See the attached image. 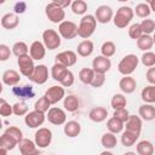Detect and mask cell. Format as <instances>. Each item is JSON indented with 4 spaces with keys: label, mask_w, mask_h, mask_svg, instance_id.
Listing matches in <instances>:
<instances>
[{
    "label": "cell",
    "mask_w": 155,
    "mask_h": 155,
    "mask_svg": "<svg viewBox=\"0 0 155 155\" xmlns=\"http://www.w3.org/2000/svg\"><path fill=\"white\" fill-rule=\"evenodd\" d=\"M45 46V48L53 51L56 48H58L61 46L62 42V38L59 36L58 31L54 29H45L42 31V41H41Z\"/></svg>",
    "instance_id": "cell-5"
},
{
    "label": "cell",
    "mask_w": 155,
    "mask_h": 155,
    "mask_svg": "<svg viewBox=\"0 0 155 155\" xmlns=\"http://www.w3.org/2000/svg\"><path fill=\"white\" fill-rule=\"evenodd\" d=\"M50 108H51V103L47 101V98H46L45 96H41V97L34 103V110H36V111H39V113H42V114L47 113Z\"/></svg>",
    "instance_id": "cell-40"
},
{
    "label": "cell",
    "mask_w": 155,
    "mask_h": 155,
    "mask_svg": "<svg viewBox=\"0 0 155 155\" xmlns=\"http://www.w3.org/2000/svg\"><path fill=\"white\" fill-rule=\"evenodd\" d=\"M25 10H27V4L24 1H17L13 6V13H16L17 16L24 13Z\"/></svg>",
    "instance_id": "cell-52"
},
{
    "label": "cell",
    "mask_w": 155,
    "mask_h": 155,
    "mask_svg": "<svg viewBox=\"0 0 155 155\" xmlns=\"http://www.w3.org/2000/svg\"><path fill=\"white\" fill-rule=\"evenodd\" d=\"M139 136H140L139 133H134V132L125 130V131H122V134H121V143H122L124 147L130 148V147L136 144V142L138 140Z\"/></svg>",
    "instance_id": "cell-32"
},
{
    "label": "cell",
    "mask_w": 155,
    "mask_h": 155,
    "mask_svg": "<svg viewBox=\"0 0 155 155\" xmlns=\"http://www.w3.org/2000/svg\"><path fill=\"white\" fill-rule=\"evenodd\" d=\"M57 4L64 10L65 7H68V6H70V4H71V1L70 0H65V1H57Z\"/></svg>",
    "instance_id": "cell-55"
},
{
    "label": "cell",
    "mask_w": 155,
    "mask_h": 155,
    "mask_svg": "<svg viewBox=\"0 0 155 155\" xmlns=\"http://www.w3.org/2000/svg\"><path fill=\"white\" fill-rule=\"evenodd\" d=\"M107 116H108V110L104 107H94L88 113V117L93 122H102L107 119Z\"/></svg>",
    "instance_id": "cell-26"
},
{
    "label": "cell",
    "mask_w": 155,
    "mask_h": 155,
    "mask_svg": "<svg viewBox=\"0 0 155 155\" xmlns=\"http://www.w3.org/2000/svg\"><path fill=\"white\" fill-rule=\"evenodd\" d=\"M78 61V54L75 51L71 50H67V51H62L58 54H56L54 57V63L63 65L65 68H70L73 67Z\"/></svg>",
    "instance_id": "cell-8"
},
{
    "label": "cell",
    "mask_w": 155,
    "mask_h": 155,
    "mask_svg": "<svg viewBox=\"0 0 155 155\" xmlns=\"http://www.w3.org/2000/svg\"><path fill=\"white\" fill-rule=\"evenodd\" d=\"M110 105L114 110L116 109H122V108H126L127 105V99L126 97L122 94V93H115L111 99H110Z\"/></svg>",
    "instance_id": "cell-35"
},
{
    "label": "cell",
    "mask_w": 155,
    "mask_h": 155,
    "mask_svg": "<svg viewBox=\"0 0 155 155\" xmlns=\"http://www.w3.org/2000/svg\"><path fill=\"white\" fill-rule=\"evenodd\" d=\"M97 28V21L93 15H85L80 19V23L78 25V36H80L84 40L90 39L94 30Z\"/></svg>",
    "instance_id": "cell-1"
},
{
    "label": "cell",
    "mask_w": 155,
    "mask_h": 155,
    "mask_svg": "<svg viewBox=\"0 0 155 155\" xmlns=\"http://www.w3.org/2000/svg\"><path fill=\"white\" fill-rule=\"evenodd\" d=\"M4 133H6V134H8L10 137H12L17 143H19V140H22V138H23V132H22V130H21L19 127H17V126H8V127L5 130Z\"/></svg>",
    "instance_id": "cell-45"
},
{
    "label": "cell",
    "mask_w": 155,
    "mask_h": 155,
    "mask_svg": "<svg viewBox=\"0 0 155 155\" xmlns=\"http://www.w3.org/2000/svg\"><path fill=\"white\" fill-rule=\"evenodd\" d=\"M2 128V121H1V119H0V130Z\"/></svg>",
    "instance_id": "cell-61"
},
{
    "label": "cell",
    "mask_w": 155,
    "mask_h": 155,
    "mask_svg": "<svg viewBox=\"0 0 155 155\" xmlns=\"http://www.w3.org/2000/svg\"><path fill=\"white\" fill-rule=\"evenodd\" d=\"M147 81L149 82V85H155V68H148L147 70V75H145Z\"/></svg>",
    "instance_id": "cell-54"
},
{
    "label": "cell",
    "mask_w": 155,
    "mask_h": 155,
    "mask_svg": "<svg viewBox=\"0 0 155 155\" xmlns=\"http://www.w3.org/2000/svg\"><path fill=\"white\" fill-rule=\"evenodd\" d=\"M12 92L21 99H30L35 96V92L33 90V86L30 85H24V86H21V87H13L12 88Z\"/></svg>",
    "instance_id": "cell-25"
},
{
    "label": "cell",
    "mask_w": 155,
    "mask_h": 155,
    "mask_svg": "<svg viewBox=\"0 0 155 155\" xmlns=\"http://www.w3.org/2000/svg\"><path fill=\"white\" fill-rule=\"evenodd\" d=\"M133 13H136L137 17L145 19V18H149V16H150V13H151V10H150V7H149L148 4L140 2V4L136 5V7H134V10H133Z\"/></svg>",
    "instance_id": "cell-39"
},
{
    "label": "cell",
    "mask_w": 155,
    "mask_h": 155,
    "mask_svg": "<svg viewBox=\"0 0 155 155\" xmlns=\"http://www.w3.org/2000/svg\"><path fill=\"white\" fill-rule=\"evenodd\" d=\"M19 24V18L16 13L13 12H8V13H5L2 17H1V25L4 29H7V30H12L15 28H17Z\"/></svg>",
    "instance_id": "cell-21"
},
{
    "label": "cell",
    "mask_w": 155,
    "mask_h": 155,
    "mask_svg": "<svg viewBox=\"0 0 155 155\" xmlns=\"http://www.w3.org/2000/svg\"><path fill=\"white\" fill-rule=\"evenodd\" d=\"M46 54V48L44 46V44L39 40H35L31 42L30 47H29V56L31 57L33 61H41L45 58Z\"/></svg>",
    "instance_id": "cell-17"
},
{
    "label": "cell",
    "mask_w": 155,
    "mask_h": 155,
    "mask_svg": "<svg viewBox=\"0 0 155 155\" xmlns=\"http://www.w3.org/2000/svg\"><path fill=\"white\" fill-rule=\"evenodd\" d=\"M93 50H94V45L90 39L82 40L78 45L76 54H79L80 57H88V56H91L93 53Z\"/></svg>",
    "instance_id": "cell-24"
},
{
    "label": "cell",
    "mask_w": 155,
    "mask_h": 155,
    "mask_svg": "<svg viewBox=\"0 0 155 155\" xmlns=\"http://www.w3.org/2000/svg\"><path fill=\"white\" fill-rule=\"evenodd\" d=\"M124 155H137L136 153H133V151H126Z\"/></svg>",
    "instance_id": "cell-60"
},
{
    "label": "cell",
    "mask_w": 155,
    "mask_h": 155,
    "mask_svg": "<svg viewBox=\"0 0 155 155\" xmlns=\"http://www.w3.org/2000/svg\"><path fill=\"white\" fill-rule=\"evenodd\" d=\"M93 76H94V71L92 70V68H82L79 71V80L85 85H90Z\"/></svg>",
    "instance_id": "cell-41"
},
{
    "label": "cell",
    "mask_w": 155,
    "mask_h": 155,
    "mask_svg": "<svg viewBox=\"0 0 155 155\" xmlns=\"http://www.w3.org/2000/svg\"><path fill=\"white\" fill-rule=\"evenodd\" d=\"M17 142L12 138V137H10L8 134H6V133H2L1 136H0V148L1 149H5V150H13L16 147H17Z\"/></svg>",
    "instance_id": "cell-36"
},
{
    "label": "cell",
    "mask_w": 155,
    "mask_h": 155,
    "mask_svg": "<svg viewBox=\"0 0 155 155\" xmlns=\"http://www.w3.org/2000/svg\"><path fill=\"white\" fill-rule=\"evenodd\" d=\"M52 142V131L47 127H39L34 134V143L39 149L47 148Z\"/></svg>",
    "instance_id": "cell-6"
},
{
    "label": "cell",
    "mask_w": 155,
    "mask_h": 155,
    "mask_svg": "<svg viewBox=\"0 0 155 155\" xmlns=\"http://www.w3.org/2000/svg\"><path fill=\"white\" fill-rule=\"evenodd\" d=\"M138 64H139V58L136 54L130 53L121 58V61L117 64V70L124 76H128L137 69Z\"/></svg>",
    "instance_id": "cell-3"
},
{
    "label": "cell",
    "mask_w": 155,
    "mask_h": 155,
    "mask_svg": "<svg viewBox=\"0 0 155 155\" xmlns=\"http://www.w3.org/2000/svg\"><path fill=\"white\" fill-rule=\"evenodd\" d=\"M107 128H108V132H110L113 134L121 133L124 131V122H121L120 120H117V119L111 116L107 121Z\"/></svg>",
    "instance_id": "cell-33"
},
{
    "label": "cell",
    "mask_w": 155,
    "mask_h": 155,
    "mask_svg": "<svg viewBox=\"0 0 155 155\" xmlns=\"http://www.w3.org/2000/svg\"><path fill=\"white\" fill-rule=\"evenodd\" d=\"M46 119L48 120L50 124L54 126H61L67 122V114L62 108L58 107H51L47 111Z\"/></svg>",
    "instance_id": "cell-9"
},
{
    "label": "cell",
    "mask_w": 155,
    "mask_h": 155,
    "mask_svg": "<svg viewBox=\"0 0 155 155\" xmlns=\"http://www.w3.org/2000/svg\"><path fill=\"white\" fill-rule=\"evenodd\" d=\"M99 155H114L111 151H109V150H104V151H102Z\"/></svg>",
    "instance_id": "cell-56"
},
{
    "label": "cell",
    "mask_w": 155,
    "mask_h": 155,
    "mask_svg": "<svg viewBox=\"0 0 155 155\" xmlns=\"http://www.w3.org/2000/svg\"><path fill=\"white\" fill-rule=\"evenodd\" d=\"M63 132L67 137L69 138H75L80 134L81 132V125L80 122L75 121V120H70V121H67L64 124V127H63Z\"/></svg>",
    "instance_id": "cell-22"
},
{
    "label": "cell",
    "mask_w": 155,
    "mask_h": 155,
    "mask_svg": "<svg viewBox=\"0 0 155 155\" xmlns=\"http://www.w3.org/2000/svg\"><path fill=\"white\" fill-rule=\"evenodd\" d=\"M21 81V74L15 69H7L4 71L1 76V82L6 86H16Z\"/></svg>",
    "instance_id": "cell-19"
},
{
    "label": "cell",
    "mask_w": 155,
    "mask_h": 155,
    "mask_svg": "<svg viewBox=\"0 0 155 155\" xmlns=\"http://www.w3.org/2000/svg\"><path fill=\"white\" fill-rule=\"evenodd\" d=\"M44 96L47 98V101L51 103V105L52 104H57L58 102H61L62 99H64V97H65V90L61 85H53V86H51V87H48L46 90V92H45Z\"/></svg>",
    "instance_id": "cell-10"
},
{
    "label": "cell",
    "mask_w": 155,
    "mask_h": 155,
    "mask_svg": "<svg viewBox=\"0 0 155 155\" xmlns=\"http://www.w3.org/2000/svg\"><path fill=\"white\" fill-rule=\"evenodd\" d=\"M58 34L65 40H71L78 36V24L73 21H63L58 24Z\"/></svg>",
    "instance_id": "cell-7"
},
{
    "label": "cell",
    "mask_w": 155,
    "mask_h": 155,
    "mask_svg": "<svg viewBox=\"0 0 155 155\" xmlns=\"http://www.w3.org/2000/svg\"><path fill=\"white\" fill-rule=\"evenodd\" d=\"M34 84L38 85H44L47 80H48V68L45 64H39L35 65L34 71L31 74V76L29 78Z\"/></svg>",
    "instance_id": "cell-15"
},
{
    "label": "cell",
    "mask_w": 155,
    "mask_h": 155,
    "mask_svg": "<svg viewBox=\"0 0 155 155\" xmlns=\"http://www.w3.org/2000/svg\"><path fill=\"white\" fill-rule=\"evenodd\" d=\"M10 115H12V105L5 102L4 105L0 108V116H10Z\"/></svg>",
    "instance_id": "cell-53"
},
{
    "label": "cell",
    "mask_w": 155,
    "mask_h": 155,
    "mask_svg": "<svg viewBox=\"0 0 155 155\" xmlns=\"http://www.w3.org/2000/svg\"><path fill=\"white\" fill-rule=\"evenodd\" d=\"M140 98L145 104H154L155 103V85L145 86L140 92Z\"/></svg>",
    "instance_id": "cell-31"
},
{
    "label": "cell",
    "mask_w": 155,
    "mask_h": 155,
    "mask_svg": "<svg viewBox=\"0 0 155 155\" xmlns=\"http://www.w3.org/2000/svg\"><path fill=\"white\" fill-rule=\"evenodd\" d=\"M140 62L144 67L147 68H151L155 65V53L153 51H147L143 52L142 57H140Z\"/></svg>",
    "instance_id": "cell-44"
},
{
    "label": "cell",
    "mask_w": 155,
    "mask_h": 155,
    "mask_svg": "<svg viewBox=\"0 0 155 155\" xmlns=\"http://www.w3.org/2000/svg\"><path fill=\"white\" fill-rule=\"evenodd\" d=\"M63 107H64V109H65L67 111L74 113V111H76V110L79 109V107H80V101H79V98H78L76 96H74V94H68V96H65L64 99H63Z\"/></svg>",
    "instance_id": "cell-28"
},
{
    "label": "cell",
    "mask_w": 155,
    "mask_h": 155,
    "mask_svg": "<svg viewBox=\"0 0 155 155\" xmlns=\"http://www.w3.org/2000/svg\"><path fill=\"white\" fill-rule=\"evenodd\" d=\"M142 126H143V121L138 115H130L127 121L124 124V128L134 133H139L142 131Z\"/></svg>",
    "instance_id": "cell-20"
},
{
    "label": "cell",
    "mask_w": 155,
    "mask_h": 155,
    "mask_svg": "<svg viewBox=\"0 0 155 155\" xmlns=\"http://www.w3.org/2000/svg\"><path fill=\"white\" fill-rule=\"evenodd\" d=\"M5 2V0H0V4H4Z\"/></svg>",
    "instance_id": "cell-62"
},
{
    "label": "cell",
    "mask_w": 155,
    "mask_h": 155,
    "mask_svg": "<svg viewBox=\"0 0 155 155\" xmlns=\"http://www.w3.org/2000/svg\"><path fill=\"white\" fill-rule=\"evenodd\" d=\"M0 155H8V154H7V150L0 148Z\"/></svg>",
    "instance_id": "cell-57"
},
{
    "label": "cell",
    "mask_w": 155,
    "mask_h": 155,
    "mask_svg": "<svg viewBox=\"0 0 155 155\" xmlns=\"http://www.w3.org/2000/svg\"><path fill=\"white\" fill-rule=\"evenodd\" d=\"M70 8L74 15H78V16L85 15L87 11V2L84 0H74L70 4Z\"/></svg>",
    "instance_id": "cell-38"
},
{
    "label": "cell",
    "mask_w": 155,
    "mask_h": 155,
    "mask_svg": "<svg viewBox=\"0 0 155 155\" xmlns=\"http://www.w3.org/2000/svg\"><path fill=\"white\" fill-rule=\"evenodd\" d=\"M21 151V155H39V148L35 145L34 140L29 138H22L17 144Z\"/></svg>",
    "instance_id": "cell-16"
},
{
    "label": "cell",
    "mask_w": 155,
    "mask_h": 155,
    "mask_svg": "<svg viewBox=\"0 0 155 155\" xmlns=\"http://www.w3.org/2000/svg\"><path fill=\"white\" fill-rule=\"evenodd\" d=\"M67 70H68V68L54 63V64L52 65V68H51V78H52L54 81H58V82H59Z\"/></svg>",
    "instance_id": "cell-42"
},
{
    "label": "cell",
    "mask_w": 155,
    "mask_h": 155,
    "mask_svg": "<svg viewBox=\"0 0 155 155\" xmlns=\"http://www.w3.org/2000/svg\"><path fill=\"white\" fill-rule=\"evenodd\" d=\"M138 116L142 121H153L155 119V107L154 104H142L138 109Z\"/></svg>",
    "instance_id": "cell-23"
},
{
    "label": "cell",
    "mask_w": 155,
    "mask_h": 155,
    "mask_svg": "<svg viewBox=\"0 0 155 155\" xmlns=\"http://www.w3.org/2000/svg\"><path fill=\"white\" fill-rule=\"evenodd\" d=\"M136 41H137V47L140 51H143V52L150 51L153 48V46H154V38H153V35H145V34H143Z\"/></svg>",
    "instance_id": "cell-27"
},
{
    "label": "cell",
    "mask_w": 155,
    "mask_h": 155,
    "mask_svg": "<svg viewBox=\"0 0 155 155\" xmlns=\"http://www.w3.org/2000/svg\"><path fill=\"white\" fill-rule=\"evenodd\" d=\"M128 116H130V113H128V110H127L126 108L116 109V110H114V113H113V117H115V119L120 120V121H121V122H124V124L127 121Z\"/></svg>",
    "instance_id": "cell-49"
},
{
    "label": "cell",
    "mask_w": 155,
    "mask_h": 155,
    "mask_svg": "<svg viewBox=\"0 0 155 155\" xmlns=\"http://www.w3.org/2000/svg\"><path fill=\"white\" fill-rule=\"evenodd\" d=\"M12 52L10 46H7L6 44H0V62H6L10 59Z\"/></svg>",
    "instance_id": "cell-50"
},
{
    "label": "cell",
    "mask_w": 155,
    "mask_h": 155,
    "mask_svg": "<svg viewBox=\"0 0 155 155\" xmlns=\"http://www.w3.org/2000/svg\"><path fill=\"white\" fill-rule=\"evenodd\" d=\"M133 8L130 7V6H120L117 10H116V13L113 16V22L115 24L116 28H120V29H124L126 28L131 21L133 19Z\"/></svg>",
    "instance_id": "cell-2"
},
{
    "label": "cell",
    "mask_w": 155,
    "mask_h": 155,
    "mask_svg": "<svg viewBox=\"0 0 155 155\" xmlns=\"http://www.w3.org/2000/svg\"><path fill=\"white\" fill-rule=\"evenodd\" d=\"M46 120V115L36 110L28 111L24 115V122L29 128H39Z\"/></svg>",
    "instance_id": "cell-12"
},
{
    "label": "cell",
    "mask_w": 155,
    "mask_h": 155,
    "mask_svg": "<svg viewBox=\"0 0 155 155\" xmlns=\"http://www.w3.org/2000/svg\"><path fill=\"white\" fill-rule=\"evenodd\" d=\"M115 52H116V46H115V44L113 41L108 40V41H104L102 44V46H101V53L102 54L101 56L110 58V57H113L115 54Z\"/></svg>",
    "instance_id": "cell-37"
},
{
    "label": "cell",
    "mask_w": 155,
    "mask_h": 155,
    "mask_svg": "<svg viewBox=\"0 0 155 155\" xmlns=\"http://www.w3.org/2000/svg\"><path fill=\"white\" fill-rule=\"evenodd\" d=\"M74 81H75V76H74L73 71L68 69V70L65 71V74L63 75L62 80L59 81V84H61L62 87H70V86L74 84Z\"/></svg>",
    "instance_id": "cell-47"
},
{
    "label": "cell",
    "mask_w": 155,
    "mask_h": 155,
    "mask_svg": "<svg viewBox=\"0 0 155 155\" xmlns=\"http://www.w3.org/2000/svg\"><path fill=\"white\" fill-rule=\"evenodd\" d=\"M101 144L105 150H110L117 145V138L115 134L110 132H105L101 137Z\"/></svg>",
    "instance_id": "cell-29"
},
{
    "label": "cell",
    "mask_w": 155,
    "mask_h": 155,
    "mask_svg": "<svg viewBox=\"0 0 155 155\" xmlns=\"http://www.w3.org/2000/svg\"><path fill=\"white\" fill-rule=\"evenodd\" d=\"M143 33H142V29H140V25L139 23H134L132 25H130L128 28V36L133 40H137L139 36H142Z\"/></svg>",
    "instance_id": "cell-48"
},
{
    "label": "cell",
    "mask_w": 155,
    "mask_h": 155,
    "mask_svg": "<svg viewBox=\"0 0 155 155\" xmlns=\"http://www.w3.org/2000/svg\"><path fill=\"white\" fill-rule=\"evenodd\" d=\"M139 25H140L142 33L145 34V35H151V34L154 33V30H155V22H154V19H151V18H145V19H143V21L139 23Z\"/></svg>",
    "instance_id": "cell-43"
},
{
    "label": "cell",
    "mask_w": 155,
    "mask_h": 155,
    "mask_svg": "<svg viewBox=\"0 0 155 155\" xmlns=\"http://www.w3.org/2000/svg\"><path fill=\"white\" fill-rule=\"evenodd\" d=\"M45 15L50 22L56 24H59L65 21V11L57 4V1L48 2L45 6Z\"/></svg>",
    "instance_id": "cell-4"
},
{
    "label": "cell",
    "mask_w": 155,
    "mask_h": 155,
    "mask_svg": "<svg viewBox=\"0 0 155 155\" xmlns=\"http://www.w3.org/2000/svg\"><path fill=\"white\" fill-rule=\"evenodd\" d=\"M119 88L121 90L122 93L125 94H131L136 91L137 88V81L134 78H132L131 75L128 76H124L120 79L119 81Z\"/></svg>",
    "instance_id": "cell-18"
},
{
    "label": "cell",
    "mask_w": 155,
    "mask_h": 155,
    "mask_svg": "<svg viewBox=\"0 0 155 155\" xmlns=\"http://www.w3.org/2000/svg\"><path fill=\"white\" fill-rule=\"evenodd\" d=\"M17 64H18V68H19V73L23 76H25V78L31 76V74L34 71V68H35V64H34V61L31 59V57L29 54L18 57L17 58Z\"/></svg>",
    "instance_id": "cell-11"
},
{
    "label": "cell",
    "mask_w": 155,
    "mask_h": 155,
    "mask_svg": "<svg viewBox=\"0 0 155 155\" xmlns=\"http://www.w3.org/2000/svg\"><path fill=\"white\" fill-rule=\"evenodd\" d=\"M11 52L18 58L25 54H29V47L24 41H17L13 44V46L11 47Z\"/></svg>",
    "instance_id": "cell-34"
},
{
    "label": "cell",
    "mask_w": 155,
    "mask_h": 155,
    "mask_svg": "<svg viewBox=\"0 0 155 155\" xmlns=\"http://www.w3.org/2000/svg\"><path fill=\"white\" fill-rule=\"evenodd\" d=\"M5 102H7V101H6V99H4V98H1V97H0V108H1V107H2V105H4V103H5Z\"/></svg>",
    "instance_id": "cell-58"
},
{
    "label": "cell",
    "mask_w": 155,
    "mask_h": 155,
    "mask_svg": "<svg viewBox=\"0 0 155 155\" xmlns=\"http://www.w3.org/2000/svg\"><path fill=\"white\" fill-rule=\"evenodd\" d=\"M104 82H105V75L104 74H96L94 73V76H93V79H92L90 85L92 87H94V88H99V87H102L104 85Z\"/></svg>",
    "instance_id": "cell-51"
},
{
    "label": "cell",
    "mask_w": 155,
    "mask_h": 155,
    "mask_svg": "<svg viewBox=\"0 0 155 155\" xmlns=\"http://www.w3.org/2000/svg\"><path fill=\"white\" fill-rule=\"evenodd\" d=\"M28 111V105L24 102H17L12 105V114H15L16 116H24Z\"/></svg>",
    "instance_id": "cell-46"
},
{
    "label": "cell",
    "mask_w": 155,
    "mask_h": 155,
    "mask_svg": "<svg viewBox=\"0 0 155 155\" xmlns=\"http://www.w3.org/2000/svg\"><path fill=\"white\" fill-rule=\"evenodd\" d=\"M137 155H154V144L150 140H140L136 145Z\"/></svg>",
    "instance_id": "cell-30"
},
{
    "label": "cell",
    "mask_w": 155,
    "mask_h": 155,
    "mask_svg": "<svg viewBox=\"0 0 155 155\" xmlns=\"http://www.w3.org/2000/svg\"><path fill=\"white\" fill-rule=\"evenodd\" d=\"M51 155H54V154H51Z\"/></svg>",
    "instance_id": "cell-63"
},
{
    "label": "cell",
    "mask_w": 155,
    "mask_h": 155,
    "mask_svg": "<svg viewBox=\"0 0 155 155\" xmlns=\"http://www.w3.org/2000/svg\"><path fill=\"white\" fill-rule=\"evenodd\" d=\"M2 91H4V84L0 81V94L2 93Z\"/></svg>",
    "instance_id": "cell-59"
},
{
    "label": "cell",
    "mask_w": 155,
    "mask_h": 155,
    "mask_svg": "<svg viewBox=\"0 0 155 155\" xmlns=\"http://www.w3.org/2000/svg\"><path fill=\"white\" fill-rule=\"evenodd\" d=\"M94 18L97 21V23H101V24H108L110 21H113V16H114V12H113V8L108 5H101L97 7L96 12H94Z\"/></svg>",
    "instance_id": "cell-13"
},
{
    "label": "cell",
    "mask_w": 155,
    "mask_h": 155,
    "mask_svg": "<svg viewBox=\"0 0 155 155\" xmlns=\"http://www.w3.org/2000/svg\"><path fill=\"white\" fill-rule=\"evenodd\" d=\"M111 68V61L110 58L103 57V56H97L92 61V70L96 74H104L108 73Z\"/></svg>",
    "instance_id": "cell-14"
}]
</instances>
